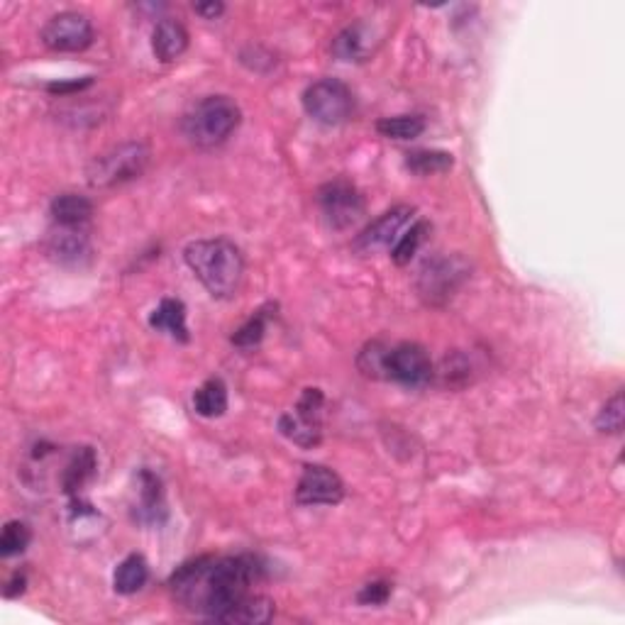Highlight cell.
<instances>
[{
	"instance_id": "obj_1",
	"label": "cell",
	"mask_w": 625,
	"mask_h": 625,
	"mask_svg": "<svg viewBox=\"0 0 625 625\" xmlns=\"http://www.w3.org/2000/svg\"><path fill=\"white\" fill-rule=\"evenodd\" d=\"M267 564L257 555L198 557L181 564L171 574L169 586L176 599L193 613L225 621V616L252 594V586L262 582Z\"/></svg>"
},
{
	"instance_id": "obj_2",
	"label": "cell",
	"mask_w": 625,
	"mask_h": 625,
	"mask_svg": "<svg viewBox=\"0 0 625 625\" xmlns=\"http://www.w3.org/2000/svg\"><path fill=\"white\" fill-rule=\"evenodd\" d=\"M186 267L193 271L210 296L218 301H228L237 296L245 281V257L235 242L225 237L213 240H196L184 250Z\"/></svg>"
},
{
	"instance_id": "obj_3",
	"label": "cell",
	"mask_w": 625,
	"mask_h": 625,
	"mask_svg": "<svg viewBox=\"0 0 625 625\" xmlns=\"http://www.w3.org/2000/svg\"><path fill=\"white\" fill-rule=\"evenodd\" d=\"M242 110L230 96H208L193 105L184 118V132L196 147L213 149L223 145L232 132L240 127Z\"/></svg>"
},
{
	"instance_id": "obj_4",
	"label": "cell",
	"mask_w": 625,
	"mask_h": 625,
	"mask_svg": "<svg viewBox=\"0 0 625 625\" xmlns=\"http://www.w3.org/2000/svg\"><path fill=\"white\" fill-rule=\"evenodd\" d=\"M149 167V147L145 142H123V145L98 154L88 164V184L93 188H113L140 179Z\"/></svg>"
},
{
	"instance_id": "obj_5",
	"label": "cell",
	"mask_w": 625,
	"mask_h": 625,
	"mask_svg": "<svg viewBox=\"0 0 625 625\" xmlns=\"http://www.w3.org/2000/svg\"><path fill=\"white\" fill-rule=\"evenodd\" d=\"M303 110L325 127L345 125L355 115V93L340 79H320L303 91Z\"/></svg>"
},
{
	"instance_id": "obj_6",
	"label": "cell",
	"mask_w": 625,
	"mask_h": 625,
	"mask_svg": "<svg viewBox=\"0 0 625 625\" xmlns=\"http://www.w3.org/2000/svg\"><path fill=\"white\" fill-rule=\"evenodd\" d=\"M469 264L459 254L428 259L418 271V293L430 306H442L467 281Z\"/></svg>"
},
{
	"instance_id": "obj_7",
	"label": "cell",
	"mask_w": 625,
	"mask_h": 625,
	"mask_svg": "<svg viewBox=\"0 0 625 625\" xmlns=\"http://www.w3.org/2000/svg\"><path fill=\"white\" fill-rule=\"evenodd\" d=\"M315 201H318L323 220L333 230L352 228V225H357L359 220L364 218V213H367L364 196L359 193V188L355 184H350L347 179H335L320 186L318 193H315Z\"/></svg>"
},
{
	"instance_id": "obj_8",
	"label": "cell",
	"mask_w": 625,
	"mask_h": 625,
	"mask_svg": "<svg viewBox=\"0 0 625 625\" xmlns=\"http://www.w3.org/2000/svg\"><path fill=\"white\" fill-rule=\"evenodd\" d=\"M323 406L325 396L320 389H306L298 398L296 411L279 418V433L298 447H318L323 440Z\"/></svg>"
},
{
	"instance_id": "obj_9",
	"label": "cell",
	"mask_w": 625,
	"mask_h": 625,
	"mask_svg": "<svg viewBox=\"0 0 625 625\" xmlns=\"http://www.w3.org/2000/svg\"><path fill=\"white\" fill-rule=\"evenodd\" d=\"M433 376V359H430L423 345H418V342H401V345L389 347L386 379L408 386V389H420V386H428Z\"/></svg>"
},
{
	"instance_id": "obj_10",
	"label": "cell",
	"mask_w": 625,
	"mask_h": 625,
	"mask_svg": "<svg viewBox=\"0 0 625 625\" xmlns=\"http://www.w3.org/2000/svg\"><path fill=\"white\" fill-rule=\"evenodd\" d=\"M44 47L59 54L84 52L93 44V22L88 15L76 13V10H64V13L52 15L47 25L42 27Z\"/></svg>"
},
{
	"instance_id": "obj_11",
	"label": "cell",
	"mask_w": 625,
	"mask_h": 625,
	"mask_svg": "<svg viewBox=\"0 0 625 625\" xmlns=\"http://www.w3.org/2000/svg\"><path fill=\"white\" fill-rule=\"evenodd\" d=\"M345 499V484L340 474L323 464H306L296 484L298 506H337Z\"/></svg>"
},
{
	"instance_id": "obj_12",
	"label": "cell",
	"mask_w": 625,
	"mask_h": 625,
	"mask_svg": "<svg viewBox=\"0 0 625 625\" xmlns=\"http://www.w3.org/2000/svg\"><path fill=\"white\" fill-rule=\"evenodd\" d=\"M411 218H413L411 206H396L386 210L381 218H376L374 223L357 237L355 247L359 252H376L396 245V240L401 237V230L406 228Z\"/></svg>"
},
{
	"instance_id": "obj_13",
	"label": "cell",
	"mask_w": 625,
	"mask_h": 625,
	"mask_svg": "<svg viewBox=\"0 0 625 625\" xmlns=\"http://www.w3.org/2000/svg\"><path fill=\"white\" fill-rule=\"evenodd\" d=\"M49 259L62 267H84L91 262L93 247L84 228H57L44 242Z\"/></svg>"
},
{
	"instance_id": "obj_14",
	"label": "cell",
	"mask_w": 625,
	"mask_h": 625,
	"mask_svg": "<svg viewBox=\"0 0 625 625\" xmlns=\"http://www.w3.org/2000/svg\"><path fill=\"white\" fill-rule=\"evenodd\" d=\"M137 503H135V521L145 525H159L167 518V503H164V489L157 474L142 469L137 479Z\"/></svg>"
},
{
	"instance_id": "obj_15",
	"label": "cell",
	"mask_w": 625,
	"mask_h": 625,
	"mask_svg": "<svg viewBox=\"0 0 625 625\" xmlns=\"http://www.w3.org/2000/svg\"><path fill=\"white\" fill-rule=\"evenodd\" d=\"M188 49V30L179 20H159L152 32V52L162 64H171L184 57Z\"/></svg>"
},
{
	"instance_id": "obj_16",
	"label": "cell",
	"mask_w": 625,
	"mask_h": 625,
	"mask_svg": "<svg viewBox=\"0 0 625 625\" xmlns=\"http://www.w3.org/2000/svg\"><path fill=\"white\" fill-rule=\"evenodd\" d=\"M49 213L57 228H84L93 218V203L81 193H59L49 203Z\"/></svg>"
},
{
	"instance_id": "obj_17",
	"label": "cell",
	"mask_w": 625,
	"mask_h": 625,
	"mask_svg": "<svg viewBox=\"0 0 625 625\" xmlns=\"http://www.w3.org/2000/svg\"><path fill=\"white\" fill-rule=\"evenodd\" d=\"M374 52V35L364 22L345 27L333 42V54L342 62H364Z\"/></svg>"
},
{
	"instance_id": "obj_18",
	"label": "cell",
	"mask_w": 625,
	"mask_h": 625,
	"mask_svg": "<svg viewBox=\"0 0 625 625\" xmlns=\"http://www.w3.org/2000/svg\"><path fill=\"white\" fill-rule=\"evenodd\" d=\"M149 325L159 333H167L169 337L179 342H188L191 335H188V325H186V306L179 298H162L157 308H154L152 315H149Z\"/></svg>"
},
{
	"instance_id": "obj_19",
	"label": "cell",
	"mask_w": 625,
	"mask_h": 625,
	"mask_svg": "<svg viewBox=\"0 0 625 625\" xmlns=\"http://www.w3.org/2000/svg\"><path fill=\"white\" fill-rule=\"evenodd\" d=\"M96 469H98V457L93 452V447H79L74 452V457L69 459L66 464L64 474H62V486L69 496H79L84 491V486L96 477Z\"/></svg>"
},
{
	"instance_id": "obj_20",
	"label": "cell",
	"mask_w": 625,
	"mask_h": 625,
	"mask_svg": "<svg viewBox=\"0 0 625 625\" xmlns=\"http://www.w3.org/2000/svg\"><path fill=\"white\" fill-rule=\"evenodd\" d=\"M193 408L201 418H220L228 411V386L223 379L213 376V379L203 381L193 394Z\"/></svg>"
},
{
	"instance_id": "obj_21",
	"label": "cell",
	"mask_w": 625,
	"mask_h": 625,
	"mask_svg": "<svg viewBox=\"0 0 625 625\" xmlns=\"http://www.w3.org/2000/svg\"><path fill=\"white\" fill-rule=\"evenodd\" d=\"M149 564L142 555H127L113 574V589L123 596H132L147 584Z\"/></svg>"
},
{
	"instance_id": "obj_22",
	"label": "cell",
	"mask_w": 625,
	"mask_h": 625,
	"mask_svg": "<svg viewBox=\"0 0 625 625\" xmlns=\"http://www.w3.org/2000/svg\"><path fill=\"white\" fill-rule=\"evenodd\" d=\"M274 601L267 599V596L250 594L240 601L232 611L225 616L223 623H242V625H259V623H269L274 618Z\"/></svg>"
},
{
	"instance_id": "obj_23",
	"label": "cell",
	"mask_w": 625,
	"mask_h": 625,
	"mask_svg": "<svg viewBox=\"0 0 625 625\" xmlns=\"http://www.w3.org/2000/svg\"><path fill=\"white\" fill-rule=\"evenodd\" d=\"M455 167V157L442 149H416L406 154V169L416 176L445 174Z\"/></svg>"
},
{
	"instance_id": "obj_24",
	"label": "cell",
	"mask_w": 625,
	"mask_h": 625,
	"mask_svg": "<svg viewBox=\"0 0 625 625\" xmlns=\"http://www.w3.org/2000/svg\"><path fill=\"white\" fill-rule=\"evenodd\" d=\"M376 132L389 140H416L425 132V118L423 115H394V118H381L376 123Z\"/></svg>"
},
{
	"instance_id": "obj_25",
	"label": "cell",
	"mask_w": 625,
	"mask_h": 625,
	"mask_svg": "<svg viewBox=\"0 0 625 625\" xmlns=\"http://www.w3.org/2000/svg\"><path fill=\"white\" fill-rule=\"evenodd\" d=\"M269 311L271 306L259 308L245 325H240V328L235 330V335H232V345L240 347V350H254V347L264 340V333H267Z\"/></svg>"
},
{
	"instance_id": "obj_26",
	"label": "cell",
	"mask_w": 625,
	"mask_h": 625,
	"mask_svg": "<svg viewBox=\"0 0 625 625\" xmlns=\"http://www.w3.org/2000/svg\"><path fill=\"white\" fill-rule=\"evenodd\" d=\"M428 232H430V225L425 223V220H418V223L411 225V230L403 232V235L398 237L394 250H391V259H394L398 267L411 262L413 254L420 250V245H423L425 237H428Z\"/></svg>"
},
{
	"instance_id": "obj_27",
	"label": "cell",
	"mask_w": 625,
	"mask_h": 625,
	"mask_svg": "<svg viewBox=\"0 0 625 625\" xmlns=\"http://www.w3.org/2000/svg\"><path fill=\"white\" fill-rule=\"evenodd\" d=\"M386 355H389V345L384 342H369L357 357V367L367 379H386Z\"/></svg>"
},
{
	"instance_id": "obj_28",
	"label": "cell",
	"mask_w": 625,
	"mask_h": 625,
	"mask_svg": "<svg viewBox=\"0 0 625 625\" xmlns=\"http://www.w3.org/2000/svg\"><path fill=\"white\" fill-rule=\"evenodd\" d=\"M30 542H32V530L27 528V523H22V521L5 523L3 533H0V555L3 557L22 555Z\"/></svg>"
},
{
	"instance_id": "obj_29",
	"label": "cell",
	"mask_w": 625,
	"mask_h": 625,
	"mask_svg": "<svg viewBox=\"0 0 625 625\" xmlns=\"http://www.w3.org/2000/svg\"><path fill=\"white\" fill-rule=\"evenodd\" d=\"M623 418H625L623 391L618 389L616 394H613L604 403V408L599 411V416H596V430H599V433H606V435H621Z\"/></svg>"
},
{
	"instance_id": "obj_30",
	"label": "cell",
	"mask_w": 625,
	"mask_h": 625,
	"mask_svg": "<svg viewBox=\"0 0 625 625\" xmlns=\"http://www.w3.org/2000/svg\"><path fill=\"white\" fill-rule=\"evenodd\" d=\"M391 584L389 582H369L362 586V591L357 594V601L362 606H384L391 599Z\"/></svg>"
},
{
	"instance_id": "obj_31",
	"label": "cell",
	"mask_w": 625,
	"mask_h": 625,
	"mask_svg": "<svg viewBox=\"0 0 625 625\" xmlns=\"http://www.w3.org/2000/svg\"><path fill=\"white\" fill-rule=\"evenodd\" d=\"M93 84V79L88 76V79H81V81H66V84H49L47 91L54 93V96H66V93H76V91H84V88H88Z\"/></svg>"
},
{
	"instance_id": "obj_32",
	"label": "cell",
	"mask_w": 625,
	"mask_h": 625,
	"mask_svg": "<svg viewBox=\"0 0 625 625\" xmlns=\"http://www.w3.org/2000/svg\"><path fill=\"white\" fill-rule=\"evenodd\" d=\"M193 10H196V13L201 15V18L215 20V18H220V15L225 13V5L218 3V0H210V3H196V5H193Z\"/></svg>"
},
{
	"instance_id": "obj_33",
	"label": "cell",
	"mask_w": 625,
	"mask_h": 625,
	"mask_svg": "<svg viewBox=\"0 0 625 625\" xmlns=\"http://www.w3.org/2000/svg\"><path fill=\"white\" fill-rule=\"evenodd\" d=\"M25 586H27V577L22 572H15L13 574V579H10L8 582V586H5V599H15V596H20L22 591H25Z\"/></svg>"
}]
</instances>
